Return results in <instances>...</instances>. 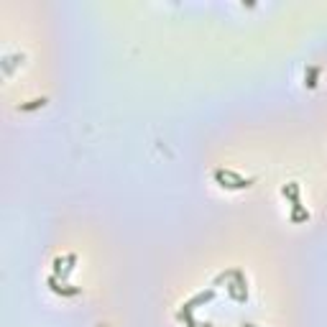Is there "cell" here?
Wrapping results in <instances>:
<instances>
[{"label":"cell","mask_w":327,"mask_h":327,"mask_svg":"<svg viewBox=\"0 0 327 327\" xmlns=\"http://www.w3.org/2000/svg\"><path fill=\"white\" fill-rule=\"evenodd\" d=\"M212 177H215V182H217L220 187H225V189H248V187L256 184L253 177H240V174L233 172V169H215Z\"/></svg>","instance_id":"1"},{"label":"cell","mask_w":327,"mask_h":327,"mask_svg":"<svg viewBox=\"0 0 327 327\" xmlns=\"http://www.w3.org/2000/svg\"><path fill=\"white\" fill-rule=\"evenodd\" d=\"M49 286H51V291H57V294H64V296H77L79 294V286H69V284H59V279L51 274L49 276Z\"/></svg>","instance_id":"2"},{"label":"cell","mask_w":327,"mask_h":327,"mask_svg":"<svg viewBox=\"0 0 327 327\" xmlns=\"http://www.w3.org/2000/svg\"><path fill=\"white\" fill-rule=\"evenodd\" d=\"M228 274H230V279L235 281V286H238V291H240V302H248V281H246L243 271H240V268H233V271H228Z\"/></svg>","instance_id":"3"},{"label":"cell","mask_w":327,"mask_h":327,"mask_svg":"<svg viewBox=\"0 0 327 327\" xmlns=\"http://www.w3.org/2000/svg\"><path fill=\"white\" fill-rule=\"evenodd\" d=\"M192 312H195V309H192L189 304H182V307H179V317H182V319L187 322V327H212L210 322H205V324H200V322H197V319L192 317Z\"/></svg>","instance_id":"4"},{"label":"cell","mask_w":327,"mask_h":327,"mask_svg":"<svg viewBox=\"0 0 327 327\" xmlns=\"http://www.w3.org/2000/svg\"><path fill=\"white\" fill-rule=\"evenodd\" d=\"M281 195L291 200V207L302 205V202H299V184H296V182H289V184H284V187H281Z\"/></svg>","instance_id":"5"},{"label":"cell","mask_w":327,"mask_h":327,"mask_svg":"<svg viewBox=\"0 0 327 327\" xmlns=\"http://www.w3.org/2000/svg\"><path fill=\"white\" fill-rule=\"evenodd\" d=\"M212 296H215V289H207V291H200V294H195V296H192L189 302H184V304H189V307L195 309L197 304H205V302H210Z\"/></svg>","instance_id":"6"},{"label":"cell","mask_w":327,"mask_h":327,"mask_svg":"<svg viewBox=\"0 0 327 327\" xmlns=\"http://www.w3.org/2000/svg\"><path fill=\"white\" fill-rule=\"evenodd\" d=\"M289 220H291V223H307V220H309V210H304V205H296V207H291Z\"/></svg>","instance_id":"7"},{"label":"cell","mask_w":327,"mask_h":327,"mask_svg":"<svg viewBox=\"0 0 327 327\" xmlns=\"http://www.w3.org/2000/svg\"><path fill=\"white\" fill-rule=\"evenodd\" d=\"M16 62H23V54H6L3 57V62H0V64H3V72L6 74H11V69H13V64Z\"/></svg>","instance_id":"8"},{"label":"cell","mask_w":327,"mask_h":327,"mask_svg":"<svg viewBox=\"0 0 327 327\" xmlns=\"http://www.w3.org/2000/svg\"><path fill=\"white\" fill-rule=\"evenodd\" d=\"M317 77H319V67H309V69L304 72V82H307V87H317Z\"/></svg>","instance_id":"9"},{"label":"cell","mask_w":327,"mask_h":327,"mask_svg":"<svg viewBox=\"0 0 327 327\" xmlns=\"http://www.w3.org/2000/svg\"><path fill=\"white\" fill-rule=\"evenodd\" d=\"M46 105V97H34L29 102H21V110H36V107H44Z\"/></svg>","instance_id":"10"},{"label":"cell","mask_w":327,"mask_h":327,"mask_svg":"<svg viewBox=\"0 0 327 327\" xmlns=\"http://www.w3.org/2000/svg\"><path fill=\"white\" fill-rule=\"evenodd\" d=\"M74 263H77V256H74V253H69V256H67V266H64L62 276H57V279H67V276L74 271Z\"/></svg>","instance_id":"11"},{"label":"cell","mask_w":327,"mask_h":327,"mask_svg":"<svg viewBox=\"0 0 327 327\" xmlns=\"http://www.w3.org/2000/svg\"><path fill=\"white\" fill-rule=\"evenodd\" d=\"M62 266H67V256H57L54 258V276H62Z\"/></svg>","instance_id":"12"},{"label":"cell","mask_w":327,"mask_h":327,"mask_svg":"<svg viewBox=\"0 0 327 327\" xmlns=\"http://www.w3.org/2000/svg\"><path fill=\"white\" fill-rule=\"evenodd\" d=\"M240 327H256V324H253V322H243Z\"/></svg>","instance_id":"13"}]
</instances>
